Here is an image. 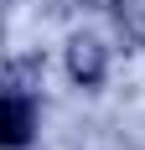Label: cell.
<instances>
[{"label":"cell","instance_id":"cell-1","mask_svg":"<svg viewBox=\"0 0 145 150\" xmlns=\"http://www.w3.org/2000/svg\"><path fill=\"white\" fill-rule=\"evenodd\" d=\"M104 67H109V62H104V42H99V36H72V42H68V73L78 78L83 88H99V83H104Z\"/></svg>","mask_w":145,"mask_h":150},{"label":"cell","instance_id":"cell-2","mask_svg":"<svg viewBox=\"0 0 145 150\" xmlns=\"http://www.w3.org/2000/svg\"><path fill=\"white\" fill-rule=\"evenodd\" d=\"M31 129H36V109H31V98L21 88H11V93H5V145L21 150L31 140Z\"/></svg>","mask_w":145,"mask_h":150}]
</instances>
